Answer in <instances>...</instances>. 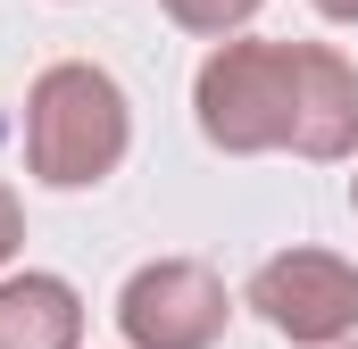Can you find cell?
<instances>
[{
  "label": "cell",
  "instance_id": "obj_1",
  "mask_svg": "<svg viewBox=\"0 0 358 349\" xmlns=\"http://www.w3.org/2000/svg\"><path fill=\"white\" fill-rule=\"evenodd\" d=\"M134 150V108L125 84L92 59H59L25 91V174L50 191H92L125 167Z\"/></svg>",
  "mask_w": 358,
  "mask_h": 349
},
{
  "label": "cell",
  "instance_id": "obj_2",
  "mask_svg": "<svg viewBox=\"0 0 358 349\" xmlns=\"http://www.w3.org/2000/svg\"><path fill=\"white\" fill-rule=\"evenodd\" d=\"M200 142L225 158H267L300 133V42H217L192 75Z\"/></svg>",
  "mask_w": 358,
  "mask_h": 349
},
{
  "label": "cell",
  "instance_id": "obj_3",
  "mask_svg": "<svg viewBox=\"0 0 358 349\" xmlns=\"http://www.w3.org/2000/svg\"><path fill=\"white\" fill-rule=\"evenodd\" d=\"M225 316H234V291L225 274L200 258H150L125 274L117 291V333L125 349H217L225 341Z\"/></svg>",
  "mask_w": 358,
  "mask_h": 349
},
{
  "label": "cell",
  "instance_id": "obj_4",
  "mask_svg": "<svg viewBox=\"0 0 358 349\" xmlns=\"http://www.w3.org/2000/svg\"><path fill=\"white\" fill-rule=\"evenodd\" d=\"M242 308H259L292 349L350 341L358 333V266L334 258V250H275V258L250 274Z\"/></svg>",
  "mask_w": 358,
  "mask_h": 349
},
{
  "label": "cell",
  "instance_id": "obj_5",
  "mask_svg": "<svg viewBox=\"0 0 358 349\" xmlns=\"http://www.w3.org/2000/svg\"><path fill=\"white\" fill-rule=\"evenodd\" d=\"M292 158H358V67L325 42H300V133H292Z\"/></svg>",
  "mask_w": 358,
  "mask_h": 349
},
{
  "label": "cell",
  "instance_id": "obj_6",
  "mask_svg": "<svg viewBox=\"0 0 358 349\" xmlns=\"http://www.w3.org/2000/svg\"><path fill=\"white\" fill-rule=\"evenodd\" d=\"M0 349H84V299L67 274H0Z\"/></svg>",
  "mask_w": 358,
  "mask_h": 349
},
{
  "label": "cell",
  "instance_id": "obj_7",
  "mask_svg": "<svg viewBox=\"0 0 358 349\" xmlns=\"http://www.w3.org/2000/svg\"><path fill=\"white\" fill-rule=\"evenodd\" d=\"M167 17H176L183 34H200V42H225V34H242L267 0H159Z\"/></svg>",
  "mask_w": 358,
  "mask_h": 349
},
{
  "label": "cell",
  "instance_id": "obj_8",
  "mask_svg": "<svg viewBox=\"0 0 358 349\" xmlns=\"http://www.w3.org/2000/svg\"><path fill=\"white\" fill-rule=\"evenodd\" d=\"M17 250H25V208H17V191L0 183V266L17 258Z\"/></svg>",
  "mask_w": 358,
  "mask_h": 349
},
{
  "label": "cell",
  "instance_id": "obj_9",
  "mask_svg": "<svg viewBox=\"0 0 358 349\" xmlns=\"http://www.w3.org/2000/svg\"><path fill=\"white\" fill-rule=\"evenodd\" d=\"M308 8H317L325 25H358V0H308Z\"/></svg>",
  "mask_w": 358,
  "mask_h": 349
},
{
  "label": "cell",
  "instance_id": "obj_10",
  "mask_svg": "<svg viewBox=\"0 0 358 349\" xmlns=\"http://www.w3.org/2000/svg\"><path fill=\"white\" fill-rule=\"evenodd\" d=\"M350 216H358V174H350Z\"/></svg>",
  "mask_w": 358,
  "mask_h": 349
},
{
  "label": "cell",
  "instance_id": "obj_11",
  "mask_svg": "<svg viewBox=\"0 0 358 349\" xmlns=\"http://www.w3.org/2000/svg\"><path fill=\"white\" fill-rule=\"evenodd\" d=\"M325 349H358V333H350V341H325Z\"/></svg>",
  "mask_w": 358,
  "mask_h": 349
}]
</instances>
